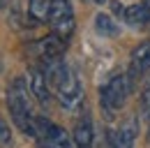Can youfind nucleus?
I'll return each mask as SVG.
<instances>
[{"mask_svg": "<svg viewBox=\"0 0 150 148\" xmlns=\"http://www.w3.org/2000/svg\"><path fill=\"white\" fill-rule=\"evenodd\" d=\"M44 74H46L49 83L56 88L62 104L76 107L81 102V95H83L81 92V83H79L76 74L72 72V67L62 58H49V60H44Z\"/></svg>", "mask_w": 150, "mask_h": 148, "instance_id": "obj_1", "label": "nucleus"}, {"mask_svg": "<svg viewBox=\"0 0 150 148\" xmlns=\"http://www.w3.org/2000/svg\"><path fill=\"white\" fill-rule=\"evenodd\" d=\"M7 109L14 120V125L28 134L35 137V113L30 111V100H28V86L23 79H14L9 90H7Z\"/></svg>", "mask_w": 150, "mask_h": 148, "instance_id": "obj_2", "label": "nucleus"}, {"mask_svg": "<svg viewBox=\"0 0 150 148\" xmlns=\"http://www.w3.org/2000/svg\"><path fill=\"white\" fill-rule=\"evenodd\" d=\"M129 90H132L129 74H113L111 79L104 83V88L99 92V102H102V109H104V113L109 118H111L115 111L122 109Z\"/></svg>", "mask_w": 150, "mask_h": 148, "instance_id": "obj_3", "label": "nucleus"}, {"mask_svg": "<svg viewBox=\"0 0 150 148\" xmlns=\"http://www.w3.org/2000/svg\"><path fill=\"white\" fill-rule=\"evenodd\" d=\"M35 139L39 148H74L65 130L44 116H35Z\"/></svg>", "mask_w": 150, "mask_h": 148, "instance_id": "obj_4", "label": "nucleus"}, {"mask_svg": "<svg viewBox=\"0 0 150 148\" xmlns=\"http://www.w3.org/2000/svg\"><path fill=\"white\" fill-rule=\"evenodd\" d=\"M49 23H51V33L58 37L67 39L74 33V9L69 0H53L51 14H49Z\"/></svg>", "mask_w": 150, "mask_h": 148, "instance_id": "obj_5", "label": "nucleus"}, {"mask_svg": "<svg viewBox=\"0 0 150 148\" xmlns=\"http://www.w3.org/2000/svg\"><path fill=\"white\" fill-rule=\"evenodd\" d=\"M129 81L134 86V81H141L150 74V39L141 42L134 51H132L129 58Z\"/></svg>", "mask_w": 150, "mask_h": 148, "instance_id": "obj_6", "label": "nucleus"}, {"mask_svg": "<svg viewBox=\"0 0 150 148\" xmlns=\"http://www.w3.org/2000/svg\"><path fill=\"white\" fill-rule=\"evenodd\" d=\"M49 86H51V83H49L44 70L30 67V72H28V88H30V95H35V100H37L42 107H46V104L51 102V90H49Z\"/></svg>", "mask_w": 150, "mask_h": 148, "instance_id": "obj_7", "label": "nucleus"}, {"mask_svg": "<svg viewBox=\"0 0 150 148\" xmlns=\"http://www.w3.org/2000/svg\"><path fill=\"white\" fill-rule=\"evenodd\" d=\"M93 120L90 116L83 111L74 123V132H72V141H74V148H93Z\"/></svg>", "mask_w": 150, "mask_h": 148, "instance_id": "obj_8", "label": "nucleus"}, {"mask_svg": "<svg viewBox=\"0 0 150 148\" xmlns=\"http://www.w3.org/2000/svg\"><path fill=\"white\" fill-rule=\"evenodd\" d=\"M65 42H67V39H62V37H58L56 33H51V35L37 39L35 51L39 53L42 60H49V58H62V53H65Z\"/></svg>", "mask_w": 150, "mask_h": 148, "instance_id": "obj_9", "label": "nucleus"}, {"mask_svg": "<svg viewBox=\"0 0 150 148\" xmlns=\"http://www.w3.org/2000/svg\"><path fill=\"white\" fill-rule=\"evenodd\" d=\"M136 141V120L129 118L125 125H120V130L109 132V148H134Z\"/></svg>", "mask_w": 150, "mask_h": 148, "instance_id": "obj_10", "label": "nucleus"}, {"mask_svg": "<svg viewBox=\"0 0 150 148\" xmlns=\"http://www.w3.org/2000/svg\"><path fill=\"white\" fill-rule=\"evenodd\" d=\"M125 21L129 23L132 28H146L150 23V7L146 2H136L125 9Z\"/></svg>", "mask_w": 150, "mask_h": 148, "instance_id": "obj_11", "label": "nucleus"}, {"mask_svg": "<svg viewBox=\"0 0 150 148\" xmlns=\"http://www.w3.org/2000/svg\"><path fill=\"white\" fill-rule=\"evenodd\" d=\"M53 0H28V12L35 21H49Z\"/></svg>", "mask_w": 150, "mask_h": 148, "instance_id": "obj_12", "label": "nucleus"}, {"mask_svg": "<svg viewBox=\"0 0 150 148\" xmlns=\"http://www.w3.org/2000/svg\"><path fill=\"white\" fill-rule=\"evenodd\" d=\"M95 30L102 37H115L118 35V23L109 14H97L95 16Z\"/></svg>", "mask_w": 150, "mask_h": 148, "instance_id": "obj_13", "label": "nucleus"}, {"mask_svg": "<svg viewBox=\"0 0 150 148\" xmlns=\"http://www.w3.org/2000/svg\"><path fill=\"white\" fill-rule=\"evenodd\" d=\"M141 111L150 120V81H148V86L143 88V92H141Z\"/></svg>", "mask_w": 150, "mask_h": 148, "instance_id": "obj_14", "label": "nucleus"}, {"mask_svg": "<svg viewBox=\"0 0 150 148\" xmlns=\"http://www.w3.org/2000/svg\"><path fill=\"white\" fill-rule=\"evenodd\" d=\"M5 141H9V132L5 127V123L0 120V144H5Z\"/></svg>", "mask_w": 150, "mask_h": 148, "instance_id": "obj_15", "label": "nucleus"}, {"mask_svg": "<svg viewBox=\"0 0 150 148\" xmlns=\"http://www.w3.org/2000/svg\"><path fill=\"white\" fill-rule=\"evenodd\" d=\"M90 2H95V5H104V2H109V0H90Z\"/></svg>", "mask_w": 150, "mask_h": 148, "instance_id": "obj_16", "label": "nucleus"}, {"mask_svg": "<svg viewBox=\"0 0 150 148\" xmlns=\"http://www.w3.org/2000/svg\"><path fill=\"white\" fill-rule=\"evenodd\" d=\"M146 5H148V7H150V0H146Z\"/></svg>", "mask_w": 150, "mask_h": 148, "instance_id": "obj_17", "label": "nucleus"}]
</instances>
